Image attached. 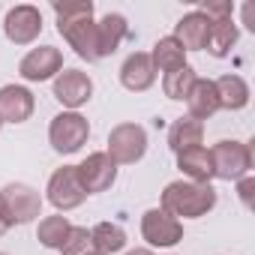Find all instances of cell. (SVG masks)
Wrapping results in <instances>:
<instances>
[{
  "instance_id": "83f0119b",
  "label": "cell",
  "mask_w": 255,
  "mask_h": 255,
  "mask_svg": "<svg viewBox=\"0 0 255 255\" xmlns=\"http://www.w3.org/2000/svg\"><path fill=\"white\" fill-rule=\"evenodd\" d=\"M9 231V225H6V219H3V213H0V237H3Z\"/></svg>"
},
{
  "instance_id": "52a82bcc",
  "label": "cell",
  "mask_w": 255,
  "mask_h": 255,
  "mask_svg": "<svg viewBox=\"0 0 255 255\" xmlns=\"http://www.w3.org/2000/svg\"><path fill=\"white\" fill-rule=\"evenodd\" d=\"M45 192H48V201H51L60 213L75 210V207L84 204V198H87V192H84V186H81V180H78L75 165H63V168H57V171L51 174Z\"/></svg>"
},
{
  "instance_id": "ac0fdd59",
  "label": "cell",
  "mask_w": 255,
  "mask_h": 255,
  "mask_svg": "<svg viewBox=\"0 0 255 255\" xmlns=\"http://www.w3.org/2000/svg\"><path fill=\"white\" fill-rule=\"evenodd\" d=\"M177 168L192 180V183H210L213 177V162H210V150L207 147H189L177 153Z\"/></svg>"
},
{
  "instance_id": "3957f363",
  "label": "cell",
  "mask_w": 255,
  "mask_h": 255,
  "mask_svg": "<svg viewBox=\"0 0 255 255\" xmlns=\"http://www.w3.org/2000/svg\"><path fill=\"white\" fill-rule=\"evenodd\" d=\"M0 213L6 225H27L42 213V195L27 183H9L0 189Z\"/></svg>"
},
{
  "instance_id": "7a4b0ae2",
  "label": "cell",
  "mask_w": 255,
  "mask_h": 255,
  "mask_svg": "<svg viewBox=\"0 0 255 255\" xmlns=\"http://www.w3.org/2000/svg\"><path fill=\"white\" fill-rule=\"evenodd\" d=\"M216 207V189L210 183H192V180H174L162 189V207L168 216L198 219L207 216Z\"/></svg>"
},
{
  "instance_id": "4316f807",
  "label": "cell",
  "mask_w": 255,
  "mask_h": 255,
  "mask_svg": "<svg viewBox=\"0 0 255 255\" xmlns=\"http://www.w3.org/2000/svg\"><path fill=\"white\" fill-rule=\"evenodd\" d=\"M237 192H240V201H243L246 207H252V192H255V177H252V174H246V177H240V186H237Z\"/></svg>"
},
{
  "instance_id": "cb8c5ba5",
  "label": "cell",
  "mask_w": 255,
  "mask_h": 255,
  "mask_svg": "<svg viewBox=\"0 0 255 255\" xmlns=\"http://www.w3.org/2000/svg\"><path fill=\"white\" fill-rule=\"evenodd\" d=\"M69 219L66 216H45L42 222H39V228H36V237H39V243L45 246V249H60L63 246V240H66V234H69Z\"/></svg>"
},
{
  "instance_id": "44dd1931",
  "label": "cell",
  "mask_w": 255,
  "mask_h": 255,
  "mask_svg": "<svg viewBox=\"0 0 255 255\" xmlns=\"http://www.w3.org/2000/svg\"><path fill=\"white\" fill-rule=\"evenodd\" d=\"M150 60H153V69H156V72H165V75H168V72L186 66V51H183V45H180L174 36H162V39L153 45Z\"/></svg>"
},
{
  "instance_id": "5b68a950",
  "label": "cell",
  "mask_w": 255,
  "mask_h": 255,
  "mask_svg": "<svg viewBox=\"0 0 255 255\" xmlns=\"http://www.w3.org/2000/svg\"><path fill=\"white\" fill-rule=\"evenodd\" d=\"M147 150V132L138 123H117L108 132V156L114 165H132Z\"/></svg>"
},
{
  "instance_id": "6da1fadb",
  "label": "cell",
  "mask_w": 255,
  "mask_h": 255,
  "mask_svg": "<svg viewBox=\"0 0 255 255\" xmlns=\"http://www.w3.org/2000/svg\"><path fill=\"white\" fill-rule=\"evenodd\" d=\"M57 15V33L75 48V54L87 63L99 60L96 45V21H93V3L90 0H75V3H54Z\"/></svg>"
},
{
  "instance_id": "f1b7e54d",
  "label": "cell",
  "mask_w": 255,
  "mask_h": 255,
  "mask_svg": "<svg viewBox=\"0 0 255 255\" xmlns=\"http://www.w3.org/2000/svg\"><path fill=\"white\" fill-rule=\"evenodd\" d=\"M126 255H153L150 249H132V252H126Z\"/></svg>"
},
{
  "instance_id": "9a60e30c",
  "label": "cell",
  "mask_w": 255,
  "mask_h": 255,
  "mask_svg": "<svg viewBox=\"0 0 255 255\" xmlns=\"http://www.w3.org/2000/svg\"><path fill=\"white\" fill-rule=\"evenodd\" d=\"M207 36H210V18L195 12H186L177 24H174V39L183 45V51H201L207 48Z\"/></svg>"
},
{
  "instance_id": "2e32d148",
  "label": "cell",
  "mask_w": 255,
  "mask_h": 255,
  "mask_svg": "<svg viewBox=\"0 0 255 255\" xmlns=\"http://www.w3.org/2000/svg\"><path fill=\"white\" fill-rule=\"evenodd\" d=\"M186 105H189V117L195 120H207L219 111V93L216 84L210 78H195V84L186 93Z\"/></svg>"
},
{
  "instance_id": "d4e9b609",
  "label": "cell",
  "mask_w": 255,
  "mask_h": 255,
  "mask_svg": "<svg viewBox=\"0 0 255 255\" xmlns=\"http://www.w3.org/2000/svg\"><path fill=\"white\" fill-rule=\"evenodd\" d=\"M195 69L186 63V66H180V69H174V72H168L165 78H162V90H165V96L168 99H177V102H183L186 99V93H189V87L195 84Z\"/></svg>"
},
{
  "instance_id": "5bb4252c",
  "label": "cell",
  "mask_w": 255,
  "mask_h": 255,
  "mask_svg": "<svg viewBox=\"0 0 255 255\" xmlns=\"http://www.w3.org/2000/svg\"><path fill=\"white\" fill-rule=\"evenodd\" d=\"M153 81H156V69H153L150 54L135 51V54H129V57L123 60V66H120V84L126 90L144 93L147 87H153Z\"/></svg>"
},
{
  "instance_id": "277c9868",
  "label": "cell",
  "mask_w": 255,
  "mask_h": 255,
  "mask_svg": "<svg viewBox=\"0 0 255 255\" xmlns=\"http://www.w3.org/2000/svg\"><path fill=\"white\" fill-rule=\"evenodd\" d=\"M87 135H90V123L78 111H60L57 117H51L48 141L57 153H78L87 144Z\"/></svg>"
},
{
  "instance_id": "8992f818",
  "label": "cell",
  "mask_w": 255,
  "mask_h": 255,
  "mask_svg": "<svg viewBox=\"0 0 255 255\" xmlns=\"http://www.w3.org/2000/svg\"><path fill=\"white\" fill-rule=\"evenodd\" d=\"M210 162H213V177L240 180L252 168V150L243 141H219L210 150Z\"/></svg>"
},
{
  "instance_id": "8fae6325",
  "label": "cell",
  "mask_w": 255,
  "mask_h": 255,
  "mask_svg": "<svg viewBox=\"0 0 255 255\" xmlns=\"http://www.w3.org/2000/svg\"><path fill=\"white\" fill-rule=\"evenodd\" d=\"M141 237L150 246H177L183 240V225H180V219L153 207L141 216Z\"/></svg>"
},
{
  "instance_id": "4dcf8cb0",
  "label": "cell",
  "mask_w": 255,
  "mask_h": 255,
  "mask_svg": "<svg viewBox=\"0 0 255 255\" xmlns=\"http://www.w3.org/2000/svg\"><path fill=\"white\" fill-rule=\"evenodd\" d=\"M0 126H3V120H0Z\"/></svg>"
},
{
  "instance_id": "7c38bea8",
  "label": "cell",
  "mask_w": 255,
  "mask_h": 255,
  "mask_svg": "<svg viewBox=\"0 0 255 255\" xmlns=\"http://www.w3.org/2000/svg\"><path fill=\"white\" fill-rule=\"evenodd\" d=\"M75 171H78V180H81V186H84L87 195L105 192L117 180V165L111 162L108 153H90L81 165H75Z\"/></svg>"
},
{
  "instance_id": "1f68e13d",
  "label": "cell",
  "mask_w": 255,
  "mask_h": 255,
  "mask_svg": "<svg viewBox=\"0 0 255 255\" xmlns=\"http://www.w3.org/2000/svg\"><path fill=\"white\" fill-rule=\"evenodd\" d=\"M0 255H6V252H0Z\"/></svg>"
},
{
  "instance_id": "d6986e66",
  "label": "cell",
  "mask_w": 255,
  "mask_h": 255,
  "mask_svg": "<svg viewBox=\"0 0 255 255\" xmlns=\"http://www.w3.org/2000/svg\"><path fill=\"white\" fill-rule=\"evenodd\" d=\"M204 138V123L195 120V117H180L171 123V129H168V147L174 153L180 150H189V147H198Z\"/></svg>"
},
{
  "instance_id": "ffe728a7",
  "label": "cell",
  "mask_w": 255,
  "mask_h": 255,
  "mask_svg": "<svg viewBox=\"0 0 255 255\" xmlns=\"http://www.w3.org/2000/svg\"><path fill=\"white\" fill-rule=\"evenodd\" d=\"M216 84V93H219V108H225V111H240V108H246L249 105V84L240 78V75H222L219 81H213Z\"/></svg>"
},
{
  "instance_id": "30bf717a",
  "label": "cell",
  "mask_w": 255,
  "mask_h": 255,
  "mask_svg": "<svg viewBox=\"0 0 255 255\" xmlns=\"http://www.w3.org/2000/svg\"><path fill=\"white\" fill-rule=\"evenodd\" d=\"M93 96V81L87 72L81 69H60L54 78V99L66 108H81L84 102H90Z\"/></svg>"
},
{
  "instance_id": "e0dca14e",
  "label": "cell",
  "mask_w": 255,
  "mask_h": 255,
  "mask_svg": "<svg viewBox=\"0 0 255 255\" xmlns=\"http://www.w3.org/2000/svg\"><path fill=\"white\" fill-rule=\"evenodd\" d=\"M129 33V24L120 12H108L102 21H96V45H99V60L114 54L120 48V42Z\"/></svg>"
},
{
  "instance_id": "7402d4cb",
  "label": "cell",
  "mask_w": 255,
  "mask_h": 255,
  "mask_svg": "<svg viewBox=\"0 0 255 255\" xmlns=\"http://www.w3.org/2000/svg\"><path fill=\"white\" fill-rule=\"evenodd\" d=\"M90 240H93V252L114 255L126 246V231L117 222H99V225L90 228Z\"/></svg>"
},
{
  "instance_id": "9c48e42d",
  "label": "cell",
  "mask_w": 255,
  "mask_h": 255,
  "mask_svg": "<svg viewBox=\"0 0 255 255\" xmlns=\"http://www.w3.org/2000/svg\"><path fill=\"white\" fill-rule=\"evenodd\" d=\"M3 30H6V39L15 42V45H30L39 33H42V12L30 3H21V6H12L6 12V21H3Z\"/></svg>"
},
{
  "instance_id": "603a6c76",
  "label": "cell",
  "mask_w": 255,
  "mask_h": 255,
  "mask_svg": "<svg viewBox=\"0 0 255 255\" xmlns=\"http://www.w3.org/2000/svg\"><path fill=\"white\" fill-rule=\"evenodd\" d=\"M237 42V24L234 18H219L210 21V36H207V51L213 57H225L231 51V45Z\"/></svg>"
},
{
  "instance_id": "484cf974",
  "label": "cell",
  "mask_w": 255,
  "mask_h": 255,
  "mask_svg": "<svg viewBox=\"0 0 255 255\" xmlns=\"http://www.w3.org/2000/svg\"><path fill=\"white\" fill-rule=\"evenodd\" d=\"M60 252H63V255H90V252H93L90 231L81 228V225H72L69 234H66V240H63V246H60Z\"/></svg>"
},
{
  "instance_id": "ba28073f",
  "label": "cell",
  "mask_w": 255,
  "mask_h": 255,
  "mask_svg": "<svg viewBox=\"0 0 255 255\" xmlns=\"http://www.w3.org/2000/svg\"><path fill=\"white\" fill-rule=\"evenodd\" d=\"M60 69H63V54L54 45H39L27 51L18 63V75L24 81H48V78H57Z\"/></svg>"
},
{
  "instance_id": "4fadbf2b",
  "label": "cell",
  "mask_w": 255,
  "mask_h": 255,
  "mask_svg": "<svg viewBox=\"0 0 255 255\" xmlns=\"http://www.w3.org/2000/svg\"><path fill=\"white\" fill-rule=\"evenodd\" d=\"M33 108H36V99L27 87H21V84L0 87V120L3 123H24V120H30Z\"/></svg>"
},
{
  "instance_id": "f546056e",
  "label": "cell",
  "mask_w": 255,
  "mask_h": 255,
  "mask_svg": "<svg viewBox=\"0 0 255 255\" xmlns=\"http://www.w3.org/2000/svg\"><path fill=\"white\" fill-rule=\"evenodd\" d=\"M90 255H99V252H90Z\"/></svg>"
}]
</instances>
